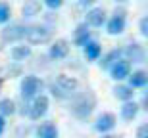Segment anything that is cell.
<instances>
[{"label": "cell", "instance_id": "6da1fadb", "mask_svg": "<svg viewBox=\"0 0 148 138\" xmlns=\"http://www.w3.org/2000/svg\"><path fill=\"white\" fill-rule=\"evenodd\" d=\"M96 107V94L92 90H83V92H77L71 98V104H69V113H71L75 119H87L90 113Z\"/></svg>", "mask_w": 148, "mask_h": 138}, {"label": "cell", "instance_id": "7a4b0ae2", "mask_svg": "<svg viewBox=\"0 0 148 138\" xmlns=\"http://www.w3.org/2000/svg\"><path fill=\"white\" fill-rule=\"evenodd\" d=\"M48 86H50V92H52L54 98L71 100L77 94V90H79V81H77L75 77H69V75L60 73V75H56V77L52 79V83H50Z\"/></svg>", "mask_w": 148, "mask_h": 138}, {"label": "cell", "instance_id": "3957f363", "mask_svg": "<svg viewBox=\"0 0 148 138\" xmlns=\"http://www.w3.org/2000/svg\"><path fill=\"white\" fill-rule=\"evenodd\" d=\"M48 107H50L48 96H46V94H38L33 100L25 102V107L21 109V113L27 115L31 121H40V119L48 113Z\"/></svg>", "mask_w": 148, "mask_h": 138}, {"label": "cell", "instance_id": "277c9868", "mask_svg": "<svg viewBox=\"0 0 148 138\" xmlns=\"http://www.w3.org/2000/svg\"><path fill=\"white\" fill-rule=\"evenodd\" d=\"M42 90H44V81L37 75H25L19 83V94H21L23 102L33 100L35 96L42 94Z\"/></svg>", "mask_w": 148, "mask_h": 138}, {"label": "cell", "instance_id": "5b68a950", "mask_svg": "<svg viewBox=\"0 0 148 138\" xmlns=\"http://www.w3.org/2000/svg\"><path fill=\"white\" fill-rule=\"evenodd\" d=\"M23 40H27L29 44H46L52 40V31L46 25H27Z\"/></svg>", "mask_w": 148, "mask_h": 138}, {"label": "cell", "instance_id": "8992f818", "mask_svg": "<svg viewBox=\"0 0 148 138\" xmlns=\"http://www.w3.org/2000/svg\"><path fill=\"white\" fill-rule=\"evenodd\" d=\"M125 16H127V10H125V8H115V10H114V16H112L110 19L104 23V25H106V33L112 35V37H117V35L123 33V31H125V27H127Z\"/></svg>", "mask_w": 148, "mask_h": 138}, {"label": "cell", "instance_id": "52a82bcc", "mask_svg": "<svg viewBox=\"0 0 148 138\" xmlns=\"http://www.w3.org/2000/svg\"><path fill=\"white\" fill-rule=\"evenodd\" d=\"M25 29L27 25H23V23H12L8 27L2 29V33H0V39L2 42H19V40L25 39Z\"/></svg>", "mask_w": 148, "mask_h": 138}, {"label": "cell", "instance_id": "ba28073f", "mask_svg": "<svg viewBox=\"0 0 148 138\" xmlns=\"http://www.w3.org/2000/svg\"><path fill=\"white\" fill-rule=\"evenodd\" d=\"M115 125H117L115 115L110 113V111H104V113H100V115L96 117V121H94V131L100 133V134H110L115 128Z\"/></svg>", "mask_w": 148, "mask_h": 138}, {"label": "cell", "instance_id": "9c48e42d", "mask_svg": "<svg viewBox=\"0 0 148 138\" xmlns=\"http://www.w3.org/2000/svg\"><path fill=\"white\" fill-rule=\"evenodd\" d=\"M123 60H127L129 63H144V60H146L144 46L138 44V42H133V44L125 46L123 48Z\"/></svg>", "mask_w": 148, "mask_h": 138}, {"label": "cell", "instance_id": "30bf717a", "mask_svg": "<svg viewBox=\"0 0 148 138\" xmlns=\"http://www.w3.org/2000/svg\"><path fill=\"white\" fill-rule=\"evenodd\" d=\"M108 71H110V77L114 79V81H117V83H119V81H127V77H129V75H131V71H133V67H131V63H129L127 60H123V58H121V60L115 61V63L110 67V69H108Z\"/></svg>", "mask_w": 148, "mask_h": 138}, {"label": "cell", "instance_id": "8fae6325", "mask_svg": "<svg viewBox=\"0 0 148 138\" xmlns=\"http://www.w3.org/2000/svg\"><path fill=\"white\" fill-rule=\"evenodd\" d=\"M48 56L50 60H66L67 56H69V42H67L66 39H58L52 42V46H50L48 50Z\"/></svg>", "mask_w": 148, "mask_h": 138}, {"label": "cell", "instance_id": "7c38bea8", "mask_svg": "<svg viewBox=\"0 0 148 138\" xmlns=\"http://www.w3.org/2000/svg\"><path fill=\"white\" fill-rule=\"evenodd\" d=\"M85 25L88 27H102L106 23V10L104 8H90L85 16Z\"/></svg>", "mask_w": 148, "mask_h": 138}, {"label": "cell", "instance_id": "4fadbf2b", "mask_svg": "<svg viewBox=\"0 0 148 138\" xmlns=\"http://www.w3.org/2000/svg\"><path fill=\"white\" fill-rule=\"evenodd\" d=\"M60 131L52 121H42L35 128V138H58Z\"/></svg>", "mask_w": 148, "mask_h": 138}, {"label": "cell", "instance_id": "5bb4252c", "mask_svg": "<svg viewBox=\"0 0 148 138\" xmlns=\"http://www.w3.org/2000/svg\"><path fill=\"white\" fill-rule=\"evenodd\" d=\"M127 84H129L133 90L144 88V86L148 84V73L144 71V69H137V71H131V75L127 77Z\"/></svg>", "mask_w": 148, "mask_h": 138}, {"label": "cell", "instance_id": "9a60e30c", "mask_svg": "<svg viewBox=\"0 0 148 138\" xmlns=\"http://www.w3.org/2000/svg\"><path fill=\"white\" fill-rule=\"evenodd\" d=\"M121 58H123V48H114V50H110L108 54L100 56V58H98V60H100L98 63H100V67H102V69H106V71H108V69L114 65L115 61L121 60Z\"/></svg>", "mask_w": 148, "mask_h": 138}, {"label": "cell", "instance_id": "2e32d148", "mask_svg": "<svg viewBox=\"0 0 148 138\" xmlns=\"http://www.w3.org/2000/svg\"><path fill=\"white\" fill-rule=\"evenodd\" d=\"M138 111H140V105L135 100H129V102H123L119 113H121V119L123 121H133V119H137Z\"/></svg>", "mask_w": 148, "mask_h": 138}, {"label": "cell", "instance_id": "e0dca14e", "mask_svg": "<svg viewBox=\"0 0 148 138\" xmlns=\"http://www.w3.org/2000/svg\"><path fill=\"white\" fill-rule=\"evenodd\" d=\"M88 40H90V27L85 25V23H79V25L75 27V33H73V42L83 48Z\"/></svg>", "mask_w": 148, "mask_h": 138}, {"label": "cell", "instance_id": "ac0fdd59", "mask_svg": "<svg viewBox=\"0 0 148 138\" xmlns=\"http://www.w3.org/2000/svg\"><path fill=\"white\" fill-rule=\"evenodd\" d=\"M83 52H85V58L88 61H98V58L102 56V46H100L98 40H88L87 44L83 46Z\"/></svg>", "mask_w": 148, "mask_h": 138}, {"label": "cell", "instance_id": "d6986e66", "mask_svg": "<svg viewBox=\"0 0 148 138\" xmlns=\"http://www.w3.org/2000/svg\"><path fill=\"white\" fill-rule=\"evenodd\" d=\"M114 96L121 102H129V100H135V90L129 86V84H115L114 86Z\"/></svg>", "mask_w": 148, "mask_h": 138}, {"label": "cell", "instance_id": "ffe728a7", "mask_svg": "<svg viewBox=\"0 0 148 138\" xmlns=\"http://www.w3.org/2000/svg\"><path fill=\"white\" fill-rule=\"evenodd\" d=\"M31 56V46L27 44H19V46H14L10 50V58L14 61H25Z\"/></svg>", "mask_w": 148, "mask_h": 138}, {"label": "cell", "instance_id": "44dd1931", "mask_svg": "<svg viewBox=\"0 0 148 138\" xmlns=\"http://www.w3.org/2000/svg\"><path fill=\"white\" fill-rule=\"evenodd\" d=\"M17 113V105L12 98H2L0 100V115L2 117H12Z\"/></svg>", "mask_w": 148, "mask_h": 138}, {"label": "cell", "instance_id": "7402d4cb", "mask_svg": "<svg viewBox=\"0 0 148 138\" xmlns=\"http://www.w3.org/2000/svg\"><path fill=\"white\" fill-rule=\"evenodd\" d=\"M21 14H23V17H27V19L38 16V14H40V2H38V0H27L21 8Z\"/></svg>", "mask_w": 148, "mask_h": 138}, {"label": "cell", "instance_id": "603a6c76", "mask_svg": "<svg viewBox=\"0 0 148 138\" xmlns=\"http://www.w3.org/2000/svg\"><path fill=\"white\" fill-rule=\"evenodd\" d=\"M12 17V12H10V6L6 2H0V23H8Z\"/></svg>", "mask_w": 148, "mask_h": 138}, {"label": "cell", "instance_id": "cb8c5ba5", "mask_svg": "<svg viewBox=\"0 0 148 138\" xmlns=\"http://www.w3.org/2000/svg\"><path fill=\"white\" fill-rule=\"evenodd\" d=\"M42 2L48 10H58V8L64 6V0H42Z\"/></svg>", "mask_w": 148, "mask_h": 138}, {"label": "cell", "instance_id": "d4e9b609", "mask_svg": "<svg viewBox=\"0 0 148 138\" xmlns=\"http://www.w3.org/2000/svg\"><path fill=\"white\" fill-rule=\"evenodd\" d=\"M138 27H140V35H143V37H148V17H143V19H140V25H138Z\"/></svg>", "mask_w": 148, "mask_h": 138}, {"label": "cell", "instance_id": "484cf974", "mask_svg": "<svg viewBox=\"0 0 148 138\" xmlns=\"http://www.w3.org/2000/svg\"><path fill=\"white\" fill-rule=\"evenodd\" d=\"M137 138H148V125H140L137 128Z\"/></svg>", "mask_w": 148, "mask_h": 138}, {"label": "cell", "instance_id": "4316f807", "mask_svg": "<svg viewBox=\"0 0 148 138\" xmlns=\"http://www.w3.org/2000/svg\"><path fill=\"white\" fill-rule=\"evenodd\" d=\"M4 128H6V117L0 115V136L4 134Z\"/></svg>", "mask_w": 148, "mask_h": 138}, {"label": "cell", "instance_id": "83f0119b", "mask_svg": "<svg viewBox=\"0 0 148 138\" xmlns=\"http://www.w3.org/2000/svg\"><path fill=\"white\" fill-rule=\"evenodd\" d=\"M102 138H123L119 134H102Z\"/></svg>", "mask_w": 148, "mask_h": 138}, {"label": "cell", "instance_id": "f1b7e54d", "mask_svg": "<svg viewBox=\"0 0 148 138\" xmlns=\"http://www.w3.org/2000/svg\"><path fill=\"white\" fill-rule=\"evenodd\" d=\"M81 4H90V2H94V0H79Z\"/></svg>", "mask_w": 148, "mask_h": 138}, {"label": "cell", "instance_id": "f546056e", "mask_svg": "<svg viewBox=\"0 0 148 138\" xmlns=\"http://www.w3.org/2000/svg\"><path fill=\"white\" fill-rule=\"evenodd\" d=\"M115 2H119V4H123V2H127V0H115Z\"/></svg>", "mask_w": 148, "mask_h": 138}]
</instances>
